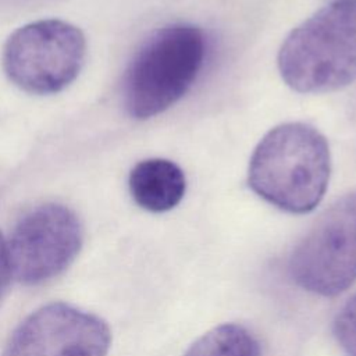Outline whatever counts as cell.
<instances>
[{"instance_id": "52a82bcc", "label": "cell", "mask_w": 356, "mask_h": 356, "mask_svg": "<svg viewBox=\"0 0 356 356\" xmlns=\"http://www.w3.org/2000/svg\"><path fill=\"white\" fill-rule=\"evenodd\" d=\"M111 334L96 314L67 303H50L13 331L3 356H106Z\"/></svg>"}, {"instance_id": "8fae6325", "label": "cell", "mask_w": 356, "mask_h": 356, "mask_svg": "<svg viewBox=\"0 0 356 356\" xmlns=\"http://www.w3.org/2000/svg\"><path fill=\"white\" fill-rule=\"evenodd\" d=\"M11 264L8 259V250H7V243L4 242L1 234H0V305L7 296L8 288H10V281H11Z\"/></svg>"}, {"instance_id": "5b68a950", "label": "cell", "mask_w": 356, "mask_h": 356, "mask_svg": "<svg viewBox=\"0 0 356 356\" xmlns=\"http://www.w3.org/2000/svg\"><path fill=\"white\" fill-rule=\"evenodd\" d=\"M291 278L305 291L337 296L356 281V191L325 209L291 252Z\"/></svg>"}, {"instance_id": "6da1fadb", "label": "cell", "mask_w": 356, "mask_h": 356, "mask_svg": "<svg viewBox=\"0 0 356 356\" xmlns=\"http://www.w3.org/2000/svg\"><path fill=\"white\" fill-rule=\"evenodd\" d=\"M331 174L324 135L305 122L270 129L249 161L248 182L270 204L295 214L312 211L324 197Z\"/></svg>"}, {"instance_id": "8992f818", "label": "cell", "mask_w": 356, "mask_h": 356, "mask_svg": "<svg viewBox=\"0 0 356 356\" xmlns=\"http://www.w3.org/2000/svg\"><path fill=\"white\" fill-rule=\"evenodd\" d=\"M78 216L60 203H44L25 213L7 245L11 271L25 285H39L65 271L82 246Z\"/></svg>"}, {"instance_id": "277c9868", "label": "cell", "mask_w": 356, "mask_h": 356, "mask_svg": "<svg viewBox=\"0 0 356 356\" xmlns=\"http://www.w3.org/2000/svg\"><path fill=\"white\" fill-rule=\"evenodd\" d=\"M85 54L86 42L79 28L60 19H42L10 35L3 49V68L19 89L50 95L78 76Z\"/></svg>"}, {"instance_id": "30bf717a", "label": "cell", "mask_w": 356, "mask_h": 356, "mask_svg": "<svg viewBox=\"0 0 356 356\" xmlns=\"http://www.w3.org/2000/svg\"><path fill=\"white\" fill-rule=\"evenodd\" d=\"M332 330L345 353L348 356H356V293L339 307Z\"/></svg>"}, {"instance_id": "7a4b0ae2", "label": "cell", "mask_w": 356, "mask_h": 356, "mask_svg": "<svg viewBox=\"0 0 356 356\" xmlns=\"http://www.w3.org/2000/svg\"><path fill=\"white\" fill-rule=\"evenodd\" d=\"M285 83L325 93L356 82V0H332L298 25L277 57Z\"/></svg>"}, {"instance_id": "7c38bea8", "label": "cell", "mask_w": 356, "mask_h": 356, "mask_svg": "<svg viewBox=\"0 0 356 356\" xmlns=\"http://www.w3.org/2000/svg\"><path fill=\"white\" fill-rule=\"evenodd\" d=\"M0 1H11V3H14V1H24V0H0Z\"/></svg>"}, {"instance_id": "ba28073f", "label": "cell", "mask_w": 356, "mask_h": 356, "mask_svg": "<svg viewBox=\"0 0 356 356\" xmlns=\"http://www.w3.org/2000/svg\"><path fill=\"white\" fill-rule=\"evenodd\" d=\"M128 188L138 206L152 213H163L182 200L186 178L174 161L153 157L139 161L131 170Z\"/></svg>"}, {"instance_id": "3957f363", "label": "cell", "mask_w": 356, "mask_h": 356, "mask_svg": "<svg viewBox=\"0 0 356 356\" xmlns=\"http://www.w3.org/2000/svg\"><path fill=\"white\" fill-rule=\"evenodd\" d=\"M206 57V36L192 24L154 31L132 56L122 78V103L136 120L175 104L193 85Z\"/></svg>"}, {"instance_id": "9c48e42d", "label": "cell", "mask_w": 356, "mask_h": 356, "mask_svg": "<svg viewBox=\"0 0 356 356\" xmlns=\"http://www.w3.org/2000/svg\"><path fill=\"white\" fill-rule=\"evenodd\" d=\"M184 356H260V345L246 327L225 323L197 338Z\"/></svg>"}]
</instances>
